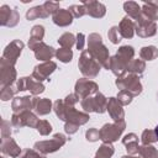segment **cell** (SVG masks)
Instances as JSON below:
<instances>
[{
    "mask_svg": "<svg viewBox=\"0 0 158 158\" xmlns=\"http://www.w3.org/2000/svg\"><path fill=\"white\" fill-rule=\"evenodd\" d=\"M89 54L101 64L105 69H110V56L109 49L102 43V38L99 33H90L88 37V49Z\"/></svg>",
    "mask_w": 158,
    "mask_h": 158,
    "instance_id": "6da1fadb",
    "label": "cell"
},
{
    "mask_svg": "<svg viewBox=\"0 0 158 158\" xmlns=\"http://www.w3.org/2000/svg\"><path fill=\"white\" fill-rule=\"evenodd\" d=\"M78 67L80 69V73L86 77V78H95L98 77L100 69H101V64L99 62H96L86 49H84L79 57L78 60Z\"/></svg>",
    "mask_w": 158,
    "mask_h": 158,
    "instance_id": "7a4b0ae2",
    "label": "cell"
},
{
    "mask_svg": "<svg viewBox=\"0 0 158 158\" xmlns=\"http://www.w3.org/2000/svg\"><path fill=\"white\" fill-rule=\"evenodd\" d=\"M125 128H126L125 121L114 122V123H105L99 130L100 131V139L104 143H114L121 137Z\"/></svg>",
    "mask_w": 158,
    "mask_h": 158,
    "instance_id": "3957f363",
    "label": "cell"
},
{
    "mask_svg": "<svg viewBox=\"0 0 158 158\" xmlns=\"http://www.w3.org/2000/svg\"><path fill=\"white\" fill-rule=\"evenodd\" d=\"M115 84L120 90H126V91L131 93L133 96H138L142 93V89H143L138 75L131 74V73L126 74L122 78H117Z\"/></svg>",
    "mask_w": 158,
    "mask_h": 158,
    "instance_id": "277c9868",
    "label": "cell"
},
{
    "mask_svg": "<svg viewBox=\"0 0 158 158\" xmlns=\"http://www.w3.org/2000/svg\"><path fill=\"white\" fill-rule=\"evenodd\" d=\"M67 142V138L63 133H56L51 139L47 141H40L35 143V149L38 151L42 154H48L58 151L60 147H63Z\"/></svg>",
    "mask_w": 158,
    "mask_h": 158,
    "instance_id": "5b68a950",
    "label": "cell"
},
{
    "mask_svg": "<svg viewBox=\"0 0 158 158\" xmlns=\"http://www.w3.org/2000/svg\"><path fill=\"white\" fill-rule=\"evenodd\" d=\"M99 90V86L95 81L86 79V78H81L78 79L75 83V88H74V94L79 98V99H85L88 96H91L93 94H96Z\"/></svg>",
    "mask_w": 158,
    "mask_h": 158,
    "instance_id": "8992f818",
    "label": "cell"
},
{
    "mask_svg": "<svg viewBox=\"0 0 158 158\" xmlns=\"http://www.w3.org/2000/svg\"><path fill=\"white\" fill-rule=\"evenodd\" d=\"M37 122H38V118L33 112H31V110H26V111L19 112V114H14L11 116V123H12V126H15L17 128H21L23 126L36 128Z\"/></svg>",
    "mask_w": 158,
    "mask_h": 158,
    "instance_id": "52a82bcc",
    "label": "cell"
},
{
    "mask_svg": "<svg viewBox=\"0 0 158 158\" xmlns=\"http://www.w3.org/2000/svg\"><path fill=\"white\" fill-rule=\"evenodd\" d=\"M135 32L142 38L152 37L157 33V25H156V22H153V21L148 20L147 17H144L143 15H141V17L135 22Z\"/></svg>",
    "mask_w": 158,
    "mask_h": 158,
    "instance_id": "ba28073f",
    "label": "cell"
},
{
    "mask_svg": "<svg viewBox=\"0 0 158 158\" xmlns=\"http://www.w3.org/2000/svg\"><path fill=\"white\" fill-rule=\"evenodd\" d=\"M23 42L20 41V40H14L12 42H10L5 49H4V53H2V57L1 59H4L5 62L10 63L11 65H15L22 49H23Z\"/></svg>",
    "mask_w": 158,
    "mask_h": 158,
    "instance_id": "9c48e42d",
    "label": "cell"
},
{
    "mask_svg": "<svg viewBox=\"0 0 158 158\" xmlns=\"http://www.w3.org/2000/svg\"><path fill=\"white\" fill-rule=\"evenodd\" d=\"M30 90L33 95H38L44 91V85L37 80H33L32 77H23L20 78L16 83V93Z\"/></svg>",
    "mask_w": 158,
    "mask_h": 158,
    "instance_id": "30bf717a",
    "label": "cell"
},
{
    "mask_svg": "<svg viewBox=\"0 0 158 158\" xmlns=\"http://www.w3.org/2000/svg\"><path fill=\"white\" fill-rule=\"evenodd\" d=\"M16 75L17 73L15 65H11L4 59H0V88L12 85L16 80Z\"/></svg>",
    "mask_w": 158,
    "mask_h": 158,
    "instance_id": "8fae6325",
    "label": "cell"
},
{
    "mask_svg": "<svg viewBox=\"0 0 158 158\" xmlns=\"http://www.w3.org/2000/svg\"><path fill=\"white\" fill-rule=\"evenodd\" d=\"M57 69V64L52 60H48V62H43L38 65L35 67L33 72H32V78L40 83H42V80L47 79L54 70Z\"/></svg>",
    "mask_w": 158,
    "mask_h": 158,
    "instance_id": "7c38bea8",
    "label": "cell"
},
{
    "mask_svg": "<svg viewBox=\"0 0 158 158\" xmlns=\"http://www.w3.org/2000/svg\"><path fill=\"white\" fill-rule=\"evenodd\" d=\"M89 118L90 117L86 112H80V111L75 110L74 106H68L64 122H70V123H74L77 126H81V125H85L89 121Z\"/></svg>",
    "mask_w": 158,
    "mask_h": 158,
    "instance_id": "4fadbf2b",
    "label": "cell"
},
{
    "mask_svg": "<svg viewBox=\"0 0 158 158\" xmlns=\"http://www.w3.org/2000/svg\"><path fill=\"white\" fill-rule=\"evenodd\" d=\"M85 9H86V15L94 17V19H101L105 16L106 14V7L104 4L99 2V1H94V0H86L81 2Z\"/></svg>",
    "mask_w": 158,
    "mask_h": 158,
    "instance_id": "5bb4252c",
    "label": "cell"
},
{
    "mask_svg": "<svg viewBox=\"0 0 158 158\" xmlns=\"http://www.w3.org/2000/svg\"><path fill=\"white\" fill-rule=\"evenodd\" d=\"M107 111L110 117L115 121V122H120V121H125V111L122 109V105L118 102V100L116 98H109L107 101Z\"/></svg>",
    "mask_w": 158,
    "mask_h": 158,
    "instance_id": "9a60e30c",
    "label": "cell"
},
{
    "mask_svg": "<svg viewBox=\"0 0 158 158\" xmlns=\"http://www.w3.org/2000/svg\"><path fill=\"white\" fill-rule=\"evenodd\" d=\"M11 109L14 111V114H19L26 110H32L33 109V98L32 96H17L14 98L12 104H11Z\"/></svg>",
    "mask_w": 158,
    "mask_h": 158,
    "instance_id": "2e32d148",
    "label": "cell"
},
{
    "mask_svg": "<svg viewBox=\"0 0 158 158\" xmlns=\"http://www.w3.org/2000/svg\"><path fill=\"white\" fill-rule=\"evenodd\" d=\"M33 53H35L36 59L43 60V62H48L53 56H56V49L53 47L46 44L44 42H41L33 49Z\"/></svg>",
    "mask_w": 158,
    "mask_h": 158,
    "instance_id": "e0dca14e",
    "label": "cell"
},
{
    "mask_svg": "<svg viewBox=\"0 0 158 158\" xmlns=\"http://www.w3.org/2000/svg\"><path fill=\"white\" fill-rule=\"evenodd\" d=\"M0 149H1V152L4 154L10 156V157H14V158L20 157V153H21V148L15 142V139H12L11 137L10 138H6V139H1Z\"/></svg>",
    "mask_w": 158,
    "mask_h": 158,
    "instance_id": "ac0fdd59",
    "label": "cell"
},
{
    "mask_svg": "<svg viewBox=\"0 0 158 158\" xmlns=\"http://www.w3.org/2000/svg\"><path fill=\"white\" fill-rule=\"evenodd\" d=\"M53 109V104L49 99L44 98V99H40L33 96V110L37 115L40 116H44L48 115Z\"/></svg>",
    "mask_w": 158,
    "mask_h": 158,
    "instance_id": "d6986e66",
    "label": "cell"
},
{
    "mask_svg": "<svg viewBox=\"0 0 158 158\" xmlns=\"http://www.w3.org/2000/svg\"><path fill=\"white\" fill-rule=\"evenodd\" d=\"M127 63L123 62L121 58H118L116 54L110 57V70L117 77V78H122L126 75L127 73Z\"/></svg>",
    "mask_w": 158,
    "mask_h": 158,
    "instance_id": "ffe728a7",
    "label": "cell"
},
{
    "mask_svg": "<svg viewBox=\"0 0 158 158\" xmlns=\"http://www.w3.org/2000/svg\"><path fill=\"white\" fill-rule=\"evenodd\" d=\"M73 15L70 14V11L68 9H59L54 15H53V22L57 26L60 27H65L69 26L73 22Z\"/></svg>",
    "mask_w": 158,
    "mask_h": 158,
    "instance_id": "44dd1931",
    "label": "cell"
},
{
    "mask_svg": "<svg viewBox=\"0 0 158 158\" xmlns=\"http://www.w3.org/2000/svg\"><path fill=\"white\" fill-rule=\"evenodd\" d=\"M43 37H44V27L42 25H35L31 30V36H30V40H28L30 49L33 51L37 47V44L42 42Z\"/></svg>",
    "mask_w": 158,
    "mask_h": 158,
    "instance_id": "7402d4cb",
    "label": "cell"
},
{
    "mask_svg": "<svg viewBox=\"0 0 158 158\" xmlns=\"http://www.w3.org/2000/svg\"><path fill=\"white\" fill-rule=\"evenodd\" d=\"M118 31L121 37L123 38H132L135 35V22L128 17H123L118 25Z\"/></svg>",
    "mask_w": 158,
    "mask_h": 158,
    "instance_id": "603a6c76",
    "label": "cell"
},
{
    "mask_svg": "<svg viewBox=\"0 0 158 158\" xmlns=\"http://www.w3.org/2000/svg\"><path fill=\"white\" fill-rule=\"evenodd\" d=\"M122 143L126 147V151L130 156H135L138 153L139 146H138V137L135 133H128L122 138Z\"/></svg>",
    "mask_w": 158,
    "mask_h": 158,
    "instance_id": "cb8c5ba5",
    "label": "cell"
},
{
    "mask_svg": "<svg viewBox=\"0 0 158 158\" xmlns=\"http://www.w3.org/2000/svg\"><path fill=\"white\" fill-rule=\"evenodd\" d=\"M123 9H125L126 14L128 15V17L130 19H133L136 21L142 15V7L137 2H135V1H126L123 4Z\"/></svg>",
    "mask_w": 158,
    "mask_h": 158,
    "instance_id": "d4e9b609",
    "label": "cell"
},
{
    "mask_svg": "<svg viewBox=\"0 0 158 158\" xmlns=\"http://www.w3.org/2000/svg\"><path fill=\"white\" fill-rule=\"evenodd\" d=\"M107 101L109 100L105 98V95L98 91L94 95V112L104 114L105 111H107Z\"/></svg>",
    "mask_w": 158,
    "mask_h": 158,
    "instance_id": "484cf974",
    "label": "cell"
},
{
    "mask_svg": "<svg viewBox=\"0 0 158 158\" xmlns=\"http://www.w3.org/2000/svg\"><path fill=\"white\" fill-rule=\"evenodd\" d=\"M49 15L48 12L44 10L43 5H38V6H35L30 10H27L26 12V19L28 21H32V20H36V19H47Z\"/></svg>",
    "mask_w": 158,
    "mask_h": 158,
    "instance_id": "4316f807",
    "label": "cell"
},
{
    "mask_svg": "<svg viewBox=\"0 0 158 158\" xmlns=\"http://www.w3.org/2000/svg\"><path fill=\"white\" fill-rule=\"evenodd\" d=\"M116 56L128 64V63L133 59L135 49H133V47H131V46H121V47L117 49Z\"/></svg>",
    "mask_w": 158,
    "mask_h": 158,
    "instance_id": "83f0119b",
    "label": "cell"
},
{
    "mask_svg": "<svg viewBox=\"0 0 158 158\" xmlns=\"http://www.w3.org/2000/svg\"><path fill=\"white\" fill-rule=\"evenodd\" d=\"M146 69V63L142 59H132L127 65V72L131 74L141 75Z\"/></svg>",
    "mask_w": 158,
    "mask_h": 158,
    "instance_id": "f1b7e54d",
    "label": "cell"
},
{
    "mask_svg": "<svg viewBox=\"0 0 158 158\" xmlns=\"http://www.w3.org/2000/svg\"><path fill=\"white\" fill-rule=\"evenodd\" d=\"M139 57L142 60H153L158 57V48L154 46L142 47L139 51Z\"/></svg>",
    "mask_w": 158,
    "mask_h": 158,
    "instance_id": "f546056e",
    "label": "cell"
},
{
    "mask_svg": "<svg viewBox=\"0 0 158 158\" xmlns=\"http://www.w3.org/2000/svg\"><path fill=\"white\" fill-rule=\"evenodd\" d=\"M142 15L144 17H147L148 20L156 22L158 20V7L152 6V5L147 4V2H144L142 5Z\"/></svg>",
    "mask_w": 158,
    "mask_h": 158,
    "instance_id": "4dcf8cb0",
    "label": "cell"
},
{
    "mask_svg": "<svg viewBox=\"0 0 158 158\" xmlns=\"http://www.w3.org/2000/svg\"><path fill=\"white\" fill-rule=\"evenodd\" d=\"M114 152L115 149H114L112 143H102L96 151V154L94 158H111Z\"/></svg>",
    "mask_w": 158,
    "mask_h": 158,
    "instance_id": "1f68e13d",
    "label": "cell"
},
{
    "mask_svg": "<svg viewBox=\"0 0 158 158\" xmlns=\"http://www.w3.org/2000/svg\"><path fill=\"white\" fill-rule=\"evenodd\" d=\"M139 158H158V149L151 144L148 146H139L138 149Z\"/></svg>",
    "mask_w": 158,
    "mask_h": 158,
    "instance_id": "d6a6232c",
    "label": "cell"
},
{
    "mask_svg": "<svg viewBox=\"0 0 158 158\" xmlns=\"http://www.w3.org/2000/svg\"><path fill=\"white\" fill-rule=\"evenodd\" d=\"M12 12H14V9H11L7 5H2L0 7V25L1 26H6V27L9 26Z\"/></svg>",
    "mask_w": 158,
    "mask_h": 158,
    "instance_id": "836d02e7",
    "label": "cell"
},
{
    "mask_svg": "<svg viewBox=\"0 0 158 158\" xmlns=\"http://www.w3.org/2000/svg\"><path fill=\"white\" fill-rule=\"evenodd\" d=\"M75 42H77V37L70 32H65L58 38V43L62 46V48H69L70 49V47Z\"/></svg>",
    "mask_w": 158,
    "mask_h": 158,
    "instance_id": "e575fe53",
    "label": "cell"
},
{
    "mask_svg": "<svg viewBox=\"0 0 158 158\" xmlns=\"http://www.w3.org/2000/svg\"><path fill=\"white\" fill-rule=\"evenodd\" d=\"M67 105L64 100H56L53 104V110L57 115V117L62 121H65V114H67Z\"/></svg>",
    "mask_w": 158,
    "mask_h": 158,
    "instance_id": "d590c367",
    "label": "cell"
},
{
    "mask_svg": "<svg viewBox=\"0 0 158 158\" xmlns=\"http://www.w3.org/2000/svg\"><path fill=\"white\" fill-rule=\"evenodd\" d=\"M157 136H156V132L154 130H144L142 132V136H141V142L143 146H148L151 143H154L157 142Z\"/></svg>",
    "mask_w": 158,
    "mask_h": 158,
    "instance_id": "8d00e7d4",
    "label": "cell"
},
{
    "mask_svg": "<svg viewBox=\"0 0 158 158\" xmlns=\"http://www.w3.org/2000/svg\"><path fill=\"white\" fill-rule=\"evenodd\" d=\"M56 57L63 63H69L73 58V52L69 48H59L56 51Z\"/></svg>",
    "mask_w": 158,
    "mask_h": 158,
    "instance_id": "74e56055",
    "label": "cell"
},
{
    "mask_svg": "<svg viewBox=\"0 0 158 158\" xmlns=\"http://www.w3.org/2000/svg\"><path fill=\"white\" fill-rule=\"evenodd\" d=\"M36 130L38 131L40 135L47 136V135H49L52 132V126H51V123L47 120H38L37 126H36Z\"/></svg>",
    "mask_w": 158,
    "mask_h": 158,
    "instance_id": "f35d334b",
    "label": "cell"
},
{
    "mask_svg": "<svg viewBox=\"0 0 158 158\" xmlns=\"http://www.w3.org/2000/svg\"><path fill=\"white\" fill-rule=\"evenodd\" d=\"M15 93H16V88H14L12 85L1 88V90H0V99L2 101H7V100L12 99V96L15 95Z\"/></svg>",
    "mask_w": 158,
    "mask_h": 158,
    "instance_id": "ab89813d",
    "label": "cell"
},
{
    "mask_svg": "<svg viewBox=\"0 0 158 158\" xmlns=\"http://www.w3.org/2000/svg\"><path fill=\"white\" fill-rule=\"evenodd\" d=\"M116 99H117L118 102L123 106V105H128V104H131V101H132V99H133V95H132L131 93L126 91V90H120L118 94H117V98H116Z\"/></svg>",
    "mask_w": 158,
    "mask_h": 158,
    "instance_id": "60d3db41",
    "label": "cell"
},
{
    "mask_svg": "<svg viewBox=\"0 0 158 158\" xmlns=\"http://www.w3.org/2000/svg\"><path fill=\"white\" fill-rule=\"evenodd\" d=\"M68 10L73 15V17H77V19L86 15V9H85V6L83 4H80V5H72V6H69Z\"/></svg>",
    "mask_w": 158,
    "mask_h": 158,
    "instance_id": "b9f144b4",
    "label": "cell"
},
{
    "mask_svg": "<svg viewBox=\"0 0 158 158\" xmlns=\"http://www.w3.org/2000/svg\"><path fill=\"white\" fill-rule=\"evenodd\" d=\"M107 37L111 41V43L117 44L121 41V35H120V31H118V26H112L107 32Z\"/></svg>",
    "mask_w": 158,
    "mask_h": 158,
    "instance_id": "7bdbcfd3",
    "label": "cell"
},
{
    "mask_svg": "<svg viewBox=\"0 0 158 158\" xmlns=\"http://www.w3.org/2000/svg\"><path fill=\"white\" fill-rule=\"evenodd\" d=\"M11 125L6 120H1V139H6L11 137Z\"/></svg>",
    "mask_w": 158,
    "mask_h": 158,
    "instance_id": "ee69618b",
    "label": "cell"
},
{
    "mask_svg": "<svg viewBox=\"0 0 158 158\" xmlns=\"http://www.w3.org/2000/svg\"><path fill=\"white\" fill-rule=\"evenodd\" d=\"M81 107L86 112H94V96H88L80 101Z\"/></svg>",
    "mask_w": 158,
    "mask_h": 158,
    "instance_id": "f6af8a7d",
    "label": "cell"
},
{
    "mask_svg": "<svg viewBox=\"0 0 158 158\" xmlns=\"http://www.w3.org/2000/svg\"><path fill=\"white\" fill-rule=\"evenodd\" d=\"M85 138L89 141V142H96L100 139V131L96 130V128H89L86 132H85Z\"/></svg>",
    "mask_w": 158,
    "mask_h": 158,
    "instance_id": "bcb514c9",
    "label": "cell"
},
{
    "mask_svg": "<svg viewBox=\"0 0 158 158\" xmlns=\"http://www.w3.org/2000/svg\"><path fill=\"white\" fill-rule=\"evenodd\" d=\"M43 7L48 12V15H54L59 10V2H56V1H46L43 4Z\"/></svg>",
    "mask_w": 158,
    "mask_h": 158,
    "instance_id": "7dc6e473",
    "label": "cell"
},
{
    "mask_svg": "<svg viewBox=\"0 0 158 158\" xmlns=\"http://www.w3.org/2000/svg\"><path fill=\"white\" fill-rule=\"evenodd\" d=\"M20 158H46V157L41 156L40 153H37V152L33 151V149L26 148V149H23V152H22V154L20 156Z\"/></svg>",
    "mask_w": 158,
    "mask_h": 158,
    "instance_id": "c3c4849f",
    "label": "cell"
},
{
    "mask_svg": "<svg viewBox=\"0 0 158 158\" xmlns=\"http://www.w3.org/2000/svg\"><path fill=\"white\" fill-rule=\"evenodd\" d=\"M78 101H79V98H78L75 94H69V95H67L65 99H64V102H65V105H68V106H74Z\"/></svg>",
    "mask_w": 158,
    "mask_h": 158,
    "instance_id": "681fc988",
    "label": "cell"
},
{
    "mask_svg": "<svg viewBox=\"0 0 158 158\" xmlns=\"http://www.w3.org/2000/svg\"><path fill=\"white\" fill-rule=\"evenodd\" d=\"M84 43H85V36H84V33H78L77 35V42H75V44H77V48L79 49V51H84L83 48H84Z\"/></svg>",
    "mask_w": 158,
    "mask_h": 158,
    "instance_id": "f907efd6",
    "label": "cell"
},
{
    "mask_svg": "<svg viewBox=\"0 0 158 158\" xmlns=\"http://www.w3.org/2000/svg\"><path fill=\"white\" fill-rule=\"evenodd\" d=\"M78 128H79V126H77V125H74V123H70V122H65V123H64V131H65L68 135L75 133V132L78 131Z\"/></svg>",
    "mask_w": 158,
    "mask_h": 158,
    "instance_id": "816d5d0a",
    "label": "cell"
},
{
    "mask_svg": "<svg viewBox=\"0 0 158 158\" xmlns=\"http://www.w3.org/2000/svg\"><path fill=\"white\" fill-rule=\"evenodd\" d=\"M147 4H149V5H152V6H156V7H158V1H148Z\"/></svg>",
    "mask_w": 158,
    "mask_h": 158,
    "instance_id": "f5cc1de1",
    "label": "cell"
},
{
    "mask_svg": "<svg viewBox=\"0 0 158 158\" xmlns=\"http://www.w3.org/2000/svg\"><path fill=\"white\" fill-rule=\"evenodd\" d=\"M121 158H138V157H135V156H130V154H127V156H122Z\"/></svg>",
    "mask_w": 158,
    "mask_h": 158,
    "instance_id": "db71d44e",
    "label": "cell"
},
{
    "mask_svg": "<svg viewBox=\"0 0 158 158\" xmlns=\"http://www.w3.org/2000/svg\"><path fill=\"white\" fill-rule=\"evenodd\" d=\"M154 132H156V136H157V139H158V125L156 126V128H154Z\"/></svg>",
    "mask_w": 158,
    "mask_h": 158,
    "instance_id": "11a10c76",
    "label": "cell"
},
{
    "mask_svg": "<svg viewBox=\"0 0 158 158\" xmlns=\"http://www.w3.org/2000/svg\"><path fill=\"white\" fill-rule=\"evenodd\" d=\"M0 158H5V157H0Z\"/></svg>",
    "mask_w": 158,
    "mask_h": 158,
    "instance_id": "9f6ffc18",
    "label": "cell"
}]
</instances>
